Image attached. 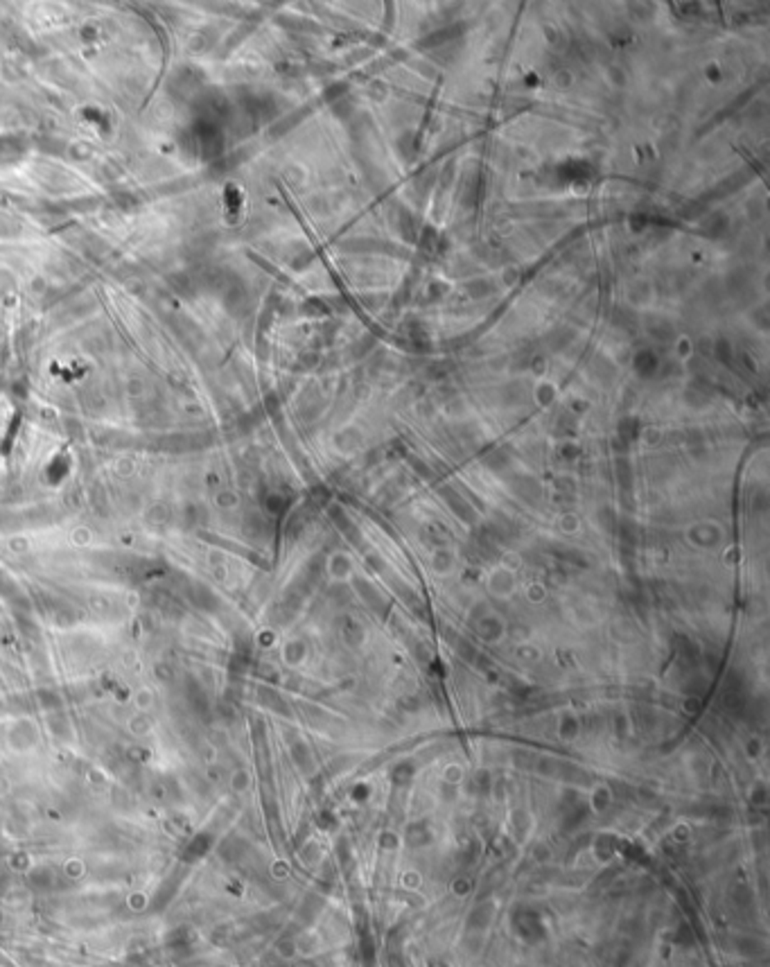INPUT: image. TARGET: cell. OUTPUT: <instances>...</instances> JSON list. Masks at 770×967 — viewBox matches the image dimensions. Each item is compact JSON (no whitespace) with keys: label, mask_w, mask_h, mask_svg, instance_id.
Instances as JSON below:
<instances>
[{"label":"cell","mask_w":770,"mask_h":967,"mask_svg":"<svg viewBox=\"0 0 770 967\" xmlns=\"http://www.w3.org/2000/svg\"><path fill=\"white\" fill-rule=\"evenodd\" d=\"M326 569H328L330 581H335V584H350L355 579L357 565L348 552H335V554H330Z\"/></svg>","instance_id":"6da1fadb"},{"label":"cell","mask_w":770,"mask_h":967,"mask_svg":"<svg viewBox=\"0 0 770 967\" xmlns=\"http://www.w3.org/2000/svg\"><path fill=\"white\" fill-rule=\"evenodd\" d=\"M515 579H517V574H511V572H506V569H501L497 565L493 572L488 574L486 588L497 599H513V594L517 590V581Z\"/></svg>","instance_id":"7a4b0ae2"},{"label":"cell","mask_w":770,"mask_h":967,"mask_svg":"<svg viewBox=\"0 0 770 967\" xmlns=\"http://www.w3.org/2000/svg\"><path fill=\"white\" fill-rule=\"evenodd\" d=\"M499 567H501V569H506V572H511V574H517V572H520V569L524 567L522 554H517L515 549L504 552V554H501V561H499Z\"/></svg>","instance_id":"5b68a950"},{"label":"cell","mask_w":770,"mask_h":967,"mask_svg":"<svg viewBox=\"0 0 770 967\" xmlns=\"http://www.w3.org/2000/svg\"><path fill=\"white\" fill-rule=\"evenodd\" d=\"M561 532H565V534H576L578 532V520L574 518V515H567V522L561 524Z\"/></svg>","instance_id":"52a82bcc"},{"label":"cell","mask_w":770,"mask_h":967,"mask_svg":"<svg viewBox=\"0 0 770 967\" xmlns=\"http://www.w3.org/2000/svg\"><path fill=\"white\" fill-rule=\"evenodd\" d=\"M524 597H526L529 604L540 606V604H544L549 599V588L544 586L542 581H531V584L524 586Z\"/></svg>","instance_id":"277c9868"},{"label":"cell","mask_w":770,"mask_h":967,"mask_svg":"<svg viewBox=\"0 0 770 967\" xmlns=\"http://www.w3.org/2000/svg\"><path fill=\"white\" fill-rule=\"evenodd\" d=\"M520 658L526 662H538L542 658V651L534 644H524V646H520Z\"/></svg>","instance_id":"8992f818"},{"label":"cell","mask_w":770,"mask_h":967,"mask_svg":"<svg viewBox=\"0 0 770 967\" xmlns=\"http://www.w3.org/2000/svg\"><path fill=\"white\" fill-rule=\"evenodd\" d=\"M430 565L438 576H449L457 569V556L449 549H436L430 559Z\"/></svg>","instance_id":"3957f363"}]
</instances>
